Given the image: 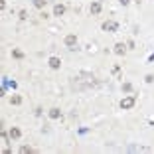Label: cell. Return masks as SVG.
Segmentation results:
<instances>
[{"label":"cell","mask_w":154,"mask_h":154,"mask_svg":"<svg viewBox=\"0 0 154 154\" xmlns=\"http://www.w3.org/2000/svg\"><path fill=\"white\" fill-rule=\"evenodd\" d=\"M61 117V111L59 109H51L50 111V119H53V121H56V119H59Z\"/></svg>","instance_id":"obj_9"},{"label":"cell","mask_w":154,"mask_h":154,"mask_svg":"<svg viewBox=\"0 0 154 154\" xmlns=\"http://www.w3.org/2000/svg\"><path fill=\"white\" fill-rule=\"evenodd\" d=\"M122 91H126V93H128V91H132V85L131 83H125V85H122Z\"/></svg>","instance_id":"obj_14"},{"label":"cell","mask_w":154,"mask_h":154,"mask_svg":"<svg viewBox=\"0 0 154 154\" xmlns=\"http://www.w3.org/2000/svg\"><path fill=\"white\" fill-rule=\"evenodd\" d=\"M125 51H126V46L122 42L115 44V53H117V56H125Z\"/></svg>","instance_id":"obj_6"},{"label":"cell","mask_w":154,"mask_h":154,"mask_svg":"<svg viewBox=\"0 0 154 154\" xmlns=\"http://www.w3.org/2000/svg\"><path fill=\"white\" fill-rule=\"evenodd\" d=\"M12 57H16V59H22V57H24V51H20V50H12Z\"/></svg>","instance_id":"obj_11"},{"label":"cell","mask_w":154,"mask_h":154,"mask_svg":"<svg viewBox=\"0 0 154 154\" xmlns=\"http://www.w3.org/2000/svg\"><path fill=\"white\" fill-rule=\"evenodd\" d=\"M65 14V6L63 4H56L53 6V16H63Z\"/></svg>","instance_id":"obj_7"},{"label":"cell","mask_w":154,"mask_h":154,"mask_svg":"<svg viewBox=\"0 0 154 154\" xmlns=\"http://www.w3.org/2000/svg\"><path fill=\"white\" fill-rule=\"evenodd\" d=\"M10 103H12V105H20V103H22V97H20V95H12V97H10Z\"/></svg>","instance_id":"obj_10"},{"label":"cell","mask_w":154,"mask_h":154,"mask_svg":"<svg viewBox=\"0 0 154 154\" xmlns=\"http://www.w3.org/2000/svg\"><path fill=\"white\" fill-rule=\"evenodd\" d=\"M34 6L36 8H44L46 6V0H34Z\"/></svg>","instance_id":"obj_13"},{"label":"cell","mask_w":154,"mask_h":154,"mask_svg":"<svg viewBox=\"0 0 154 154\" xmlns=\"http://www.w3.org/2000/svg\"><path fill=\"white\" fill-rule=\"evenodd\" d=\"M20 152H22V154H32L34 150L30 148V146H20Z\"/></svg>","instance_id":"obj_12"},{"label":"cell","mask_w":154,"mask_h":154,"mask_svg":"<svg viewBox=\"0 0 154 154\" xmlns=\"http://www.w3.org/2000/svg\"><path fill=\"white\" fill-rule=\"evenodd\" d=\"M47 63H50L51 69H59V67H61V59H59V57H56V56L50 57V61H47Z\"/></svg>","instance_id":"obj_4"},{"label":"cell","mask_w":154,"mask_h":154,"mask_svg":"<svg viewBox=\"0 0 154 154\" xmlns=\"http://www.w3.org/2000/svg\"><path fill=\"white\" fill-rule=\"evenodd\" d=\"M144 81H146V83H152V81H154V75H146V77H144Z\"/></svg>","instance_id":"obj_15"},{"label":"cell","mask_w":154,"mask_h":154,"mask_svg":"<svg viewBox=\"0 0 154 154\" xmlns=\"http://www.w3.org/2000/svg\"><path fill=\"white\" fill-rule=\"evenodd\" d=\"M119 2H121L122 6H128V4H131V0H119Z\"/></svg>","instance_id":"obj_17"},{"label":"cell","mask_w":154,"mask_h":154,"mask_svg":"<svg viewBox=\"0 0 154 154\" xmlns=\"http://www.w3.org/2000/svg\"><path fill=\"white\" fill-rule=\"evenodd\" d=\"M101 28L105 30V32H117V30H119V24L113 22V20H107V22L101 24Z\"/></svg>","instance_id":"obj_2"},{"label":"cell","mask_w":154,"mask_h":154,"mask_svg":"<svg viewBox=\"0 0 154 154\" xmlns=\"http://www.w3.org/2000/svg\"><path fill=\"white\" fill-rule=\"evenodd\" d=\"M89 10H91V14H93V16H97L99 12H101V2H99V0H95L93 4L89 6Z\"/></svg>","instance_id":"obj_5"},{"label":"cell","mask_w":154,"mask_h":154,"mask_svg":"<svg viewBox=\"0 0 154 154\" xmlns=\"http://www.w3.org/2000/svg\"><path fill=\"white\" fill-rule=\"evenodd\" d=\"M28 18V12H26V10H22V12H20V20H26Z\"/></svg>","instance_id":"obj_16"},{"label":"cell","mask_w":154,"mask_h":154,"mask_svg":"<svg viewBox=\"0 0 154 154\" xmlns=\"http://www.w3.org/2000/svg\"><path fill=\"white\" fill-rule=\"evenodd\" d=\"M134 103H136V97H134V95H131V97H125V99L121 101V109L128 111V109L134 107Z\"/></svg>","instance_id":"obj_1"},{"label":"cell","mask_w":154,"mask_h":154,"mask_svg":"<svg viewBox=\"0 0 154 154\" xmlns=\"http://www.w3.org/2000/svg\"><path fill=\"white\" fill-rule=\"evenodd\" d=\"M65 46L69 50H75V46H77V36L75 34H67L65 36Z\"/></svg>","instance_id":"obj_3"},{"label":"cell","mask_w":154,"mask_h":154,"mask_svg":"<svg viewBox=\"0 0 154 154\" xmlns=\"http://www.w3.org/2000/svg\"><path fill=\"white\" fill-rule=\"evenodd\" d=\"M20 136H22V131L16 128V126H12L10 128V138H20Z\"/></svg>","instance_id":"obj_8"}]
</instances>
